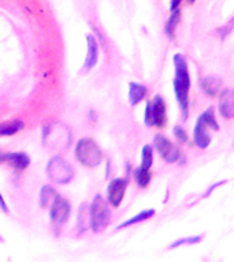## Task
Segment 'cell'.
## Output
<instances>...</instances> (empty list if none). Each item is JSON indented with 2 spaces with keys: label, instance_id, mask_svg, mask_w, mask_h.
Here are the masks:
<instances>
[{
  "label": "cell",
  "instance_id": "obj_1",
  "mask_svg": "<svg viewBox=\"0 0 234 262\" xmlns=\"http://www.w3.org/2000/svg\"><path fill=\"white\" fill-rule=\"evenodd\" d=\"M174 66H176V78H174V92L177 100L182 111L184 120L188 118L189 105V89H190V74H189L188 63L185 57L180 53L174 56Z\"/></svg>",
  "mask_w": 234,
  "mask_h": 262
},
{
  "label": "cell",
  "instance_id": "obj_2",
  "mask_svg": "<svg viewBox=\"0 0 234 262\" xmlns=\"http://www.w3.org/2000/svg\"><path fill=\"white\" fill-rule=\"evenodd\" d=\"M75 157L84 167L94 168L103 161V150L92 138H82L75 146Z\"/></svg>",
  "mask_w": 234,
  "mask_h": 262
},
{
  "label": "cell",
  "instance_id": "obj_3",
  "mask_svg": "<svg viewBox=\"0 0 234 262\" xmlns=\"http://www.w3.org/2000/svg\"><path fill=\"white\" fill-rule=\"evenodd\" d=\"M111 210L102 195H96L89 206V225L93 232H103L110 224Z\"/></svg>",
  "mask_w": 234,
  "mask_h": 262
},
{
  "label": "cell",
  "instance_id": "obj_4",
  "mask_svg": "<svg viewBox=\"0 0 234 262\" xmlns=\"http://www.w3.org/2000/svg\"><path fill=\"white\" fill-rule=\"evenodd\" d=\"M45 173L55 184H67L73 180L74 171L71 165L63 157H53L45 167Z\"/></svg>",
  "mask_w": 234,
  "mask_h": 262
},
{
  "label": "cell",
  "instance_id": "obj_5",
  "mask_svg": "<svg viewBox=\"0 0 234 262\" xmlns=\"http://www.w3.org/2000/svg\"><path fill=\"white\" fill-rule=\"evenodd\" d=\"M144 120L147 126H156L158 128H163L166 126L167 110H166V102L162 96H155L153 101L147 104Z\"/></svg>",
  "mask_w": 234,
  "mask_h": 262
},
{
  "label": "cell",
  "instance_id": "obj_6",
  "mask_svg": "<svg viewBox=\"0 0 234 262\" xmlns=\"http://www.w3.org/2000/svg\"><path fill=\"white\" fill-rule=\"evenodd\" d=\"M153 145L160 157L167 163H177L181 159V150L176 145H172L171 141L162 134H156L153 138Z\"/></svg>",
  "mask_w": 234,
  "mask_h": 262
},
{
  "label": "cell",
  "instance_id": "obj_7",
  "mask_svg": "<svg viewBox=\"0 0 234 262\" xmlns=\"http://www.w3.org/2000/svg\"><path fill=\"white\" fill-rule=\"evenodd\" d=\"M71 213V205L66 198L61 195L55 196L52 204L49 205V214H51V221L55 225H63L69 219Z\"/></svg>",
  "mask_w": 234,
  "mask_h": 262
},
{
  "label": "cell",
  "instance_id": "obj_8",
  "mask_svg": "<svg viewBox=\"0 0 234 262\" xmlns=\"http://www.w3.org/2000/svg\"><path fill=\"white\" fill-rule=\"evenodd\" d=\"M126 179H123V178H116V179L111 180L110 184H108V188H107V195H108V202H110L111 206L118 208L119 205L122 204L123 196H125V192H126Z\"/></svg>",
  "mask_w": 234,
  "mask_h": 262
},
{
  "label": "cell",
  "instance_id": "obj_9",
  "mask_svg": "<svg viewBox=\"0 0 234 262\" xmlns=\"http://www.w3.org/2000/svg\"><path fill=\"white\" fill-rule=\"evenodd\" d=\"M86 42H88V53H86L85 64H84L85 67L82 70V73H88L89 70L93 69L99 59V44L94 36L92 34L86 36Z\"/></svg>",
  "mask_w": 234,
  "mask_h": 262
},
{
  "label": "cell",
  "instance_id": "obj_10",
  "mask_svg": "<svg viewBox=\"0 0 234 262\" xmlns=\"http://www.w3.org/2000/svg\"><path fill=\"white\" fill-rule=\"evenodd\" d=\"M0 161H6L11 167H14L18 171H24L29 167L30 159L26 153L18 151V153H6V155L0 156Z\"/></svg>",
  "mask_w": 234,
  "mask_h": 262
},
{
  "label": "cell",
  "instance_id": "obj_11",
  "mask_svg": "<svg viewBox=\"0 0 234 262\" xmlns=\"http://www.w3.org/2000/svg\"><path fill=\"white\" fill-rule=\"evenodd\" d=\"M193 139L200 149H207L211 143V134L207 131V124L201 119H197L194 133H193Z\"/></svg>",
  "mask_w": 234,
  "mask_h": 262
},
{
  "label": "cell",
  "instance_id": "obj_12",
  "mask_svg": "<svg viewBox=\"0 0 234 262\" xmlns=\"http://www.w3.org/2000/svg\"><path fill=\"white\" fill-rule=\"evenodd\" d=\"M221 101H219V112L223 118L231 119L234 116L233 105V93L230 89H223L221 92Z\"/></svg>",
  "mask_w": 234,
  "mask_h": 262
},
{
  "label": "cell",
  "instance_id": "obj_13",
  "mask_svg": "<svg viewBox=\"0 0 234 262\" xmlns=\"http://www.w3.org/2000/svg\"><path fill=\"white\" fill-rule=\"evenodd\" d=\"M201 89L204 90L205 94H208L211 97H217L221 94V92L225 89L223 82L215 77H205L200 81Z\"/></svg>",
  "mask_w": 234,
  "mask_h": 262
},
{
  "label": "cell",
  "instance_id": "obj_14",
  "mask_svg": "<svg viewBox=\"0 0 234 262\" xmlns=\"http://www.w3.org/2000/svg\"><path fill=\"white\" fill-rule=\"evenodd\" d=\"M147 93V86L141 85V83H135V82L129 83V101H130L131 105H137L139 102L143 101Z\"/></svg>",
  "mask_w": 234,
  "mask_h": 262
},
{
  "label": "cell",
  "instance_id": "obj_15",
  "mask_svg": "<svg viewBox=\"0 0 234 262\" xmlns=\"http://www.w3.org/2000/svg\"><path fill=\"white\" fill-rule=\"evenodd\" d=\"M24 128V122L16 119L7 123H0V137H8V135H14L20 133Z\"/></svg>",
  "mask_w": 234,
  "mask_h": 262
},
{
  "label": "cell",
  "instance_id": "obj_16",
  "mask_svg": "<svg viewBox=\"0 0 234 262\" xmlns=\"http://www.w3.org/2000/svg\"><path fill=\"white\" fill-rule=\"evenodd\" d=\"M180 16H181V12H180V7H178V8H176V10H172L171 15H170V18L167 19V22H166L164 32H166V34H167L170 38H172V37H174L177 25H178V22H180Z\"/></svg>",
  "mask_w": 234,
  "mask_h": 262
},
{
  "label": "cell",
  "instance_id": "obj_17",
  "mask_svg": "<svg viewBox=\"0 0 234 262\" xmlns=\"http://www.w3.org/2000/svg\"><path fill=\"white\" fill-rule=\"evenodd\" d=\"M56 191H55V188L51 187V186H44V187L41 188L40 192V204L41 206L44 209H48L49 205L52 204V201L55 200V196H56Z\"/></svg>",
  "mask_w": 234,
  "mask_h": 262
},
{
  "label": "cell",
  "instance_id": "obj_18",
  "mask_svg": "<svg viewBox=\"0 0 234 262\" xmlns=\"http://www.w3.org/2000/svg\"><path fill=\"white\" fill-rule=\"evenodd\" d=\"M134 179L141 188H145L151 182V172L147 168L139 167L134 169Z\"/></svg>",
  "mask_w": 234,
  "mask_h": 262
},
{
  "label": "cell",
  "instance_id": "obj_19",
  "mask_svg": "<svg viewBox=\"0 0 234 262\" xmlns=\"http://www.w3.org/2000/svg\"><path fill=\"white\" fill-rule=\"evenodd\" d=\"M153 214H155V210H153V209L144 210V212L139 213L137 216L131 217L130 220H127V221H125V223H122V224L118 227V229H122V228H125V227H130V225H133V224H137V223H141V221L148 220V219L153 217Z\"/></svg>",
  "mask_w": 234,
  "mask_h": 262
},
{
  "label": "cell",
  "instance_id": "obj_20",
  "mask_svg": "<svg viewBox=\"0 0 234 262\" xmlns=\"http://www.w3.org/2000/svg\"><path fill=\"white\" fill-rule=\"evenodd\" d=\"M199 119H201V120L207 124V127L212 128L213 131L219 130V124H218L217 118H215V111H213L212 106H209L208 110H205L204 112L200 115V118Z\"/></svg>",
  "mask_w": 234,
  "mask_h": 262
},
{
  "label": "cell",
  "instance_id": "obj_21",
  "mask_svg": "<svg viewBox=\"0 0 234 262\" xmlns=\"http://www.w3.org/2000/svg\"><path fill=\"white\" fill-rule=\"evenodd\" d=\"M152 163H153V150L151 145H145L143 147V155H141V167L149 169L152 167Z\"/></svg>",
  "mask_w": 234,
  "mask_h": 262
},
{
  "label": "cell",
  "instance_id": "obj_22",
  "mask_svg": "<svg viewBox=\"0 0 234 262\" xmlns=\"http://www.w3.org/2000/svg\"><path fill=\"white\" fill-rule=\"evenodd\" d=\"M201 241V236H193V237H185V239H178L177 242H174L170 249H174V247H178V246L182 245H194V243H199Z\"/></svg>",
  "mask_w": 234,
  "mask_h": 262
},
{
  "label": "cell",
  "instance_id": "obj_23",
  "mask_svg": "<svg viewBox=\"0 0 234 262\" xmlns=\"http://www.w3.org/2000/svg\"><path fill=\"white\" fill-rule=\"evenodd\" d=\"M174 135H176L177 139H178L180 142H182V143L189 142V138H188V135H186V131H185L181 126L174 127Z\"/></svg>",
  "mask_w": 234,
  "mask_h": 262
},
{
  "label": "cell",
  "instance_id": "obj_24",
  "mask_svg": "<svg viewBox=\"0 0 234 262\" xmlns=\"http://www.w3.org/2000/svg\"><path fill=\"white\" fill-rule=\"evenodd\" d=\"M182 0H171V4H170V10H176V8L180 7V4Z\"/></svg>",
  "mask_w": 234,
  "mask_h": 262
},
{
  "label": "cell",
  "instance_id": "obj_25",
  "mask_svg": "<svg viewBox=\"0 0 234 262\" xmlns=\"http://www.w3.org/2000/svg\"><path fill=\"white\" fill-rule=\"evenodd\" d=\"M0 208H2V210H4V212H6V213L8 212L7 204L4 202V200H3V196H2V194H0Z\"/></svg>",
  "mask_w": 234,
  "mask_h": 262
},
{
  "label": "cell",
  "instance_id": "obj_26",
  "mask_svg": "<svg viewBox=\"0 0 234 262\" xmlns=\"http://www.w3.org/2000/svg\"><path fill=\"white\" fill-rule=\"evenodd\" d=\"M189 3H194V0H188Z\"/></svg>",
  "mask_w": 234,
  "mask_h": 262
},
{
  "label": "cell",
  "instance_id": "obj_27",
  "mask_svg": "<svg viewBox=\"0 0 234 262\" xmlns=\"http://www.w3.org/2000/svg\"><path fill=\"white\" fill-rule=\"evenodd\" d=\"M0 242H2V237H0Z\"/></svg>",
  "mask_w": 234,
  "mask_h": 262
}]
</instances>
